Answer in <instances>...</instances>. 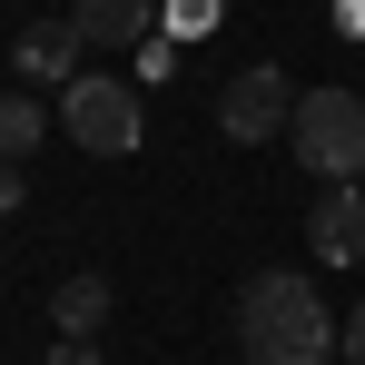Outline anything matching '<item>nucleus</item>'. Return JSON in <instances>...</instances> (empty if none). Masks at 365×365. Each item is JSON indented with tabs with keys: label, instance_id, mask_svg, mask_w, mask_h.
I'll return each instance as SVG.
<instances>
[{
	"label": "nucleus",
	"instance_id": "nucleus-1",
	"mask_svg": "<svg viewBox=\"0 0 365 365\" xmlns=\"http://www.w3.org/2000/svg\"><path fill=\"white\" fill-rule=\"evenodd\" d=\"M237 356L247 365H336V356H346V326L326 316L316 277L267 267V277L237 287Z\"/></svg>",
	"mask_w": 365,
	"mask_h": 365
},
{
	"label": "nucleus",
	"instance_id": "nucleus-2",
	"mask_svg": "<svg viewBox=\"0 0 365 365\" xmlns=\"http://www.w3.org/2000/svg\"><path fill=\"white\" fill-rule=\"evenodd\" d=\"M287 148H297L326 187H336V178H365V89H336V79H326V89H306Z\"/></svg>",
	"mask_w": 365,
	"mask_h": 365
},
{
	"label": "nucleus",
	"instance_id": "nucleus-3",
	"mask_svg": "<svg viewBox=\"0 0 365 365\" xmlns=\"http://www.w3.org/2000/svg\"><path fill=\"white\" fill-rule=\"evenodd\" d=\"M60 128L79 138V158H138L148 138V109H138V79H69L60 89Z\"/></svg>",
	"mask_w": 365,
	"mask_h": 365
},
{
	"label": "nucleus",
	"instance_id": "nucleus-4",
	"mask_svg": "<svg viewBox=\"0 0 365 365\" xmlns=\"http://www.w3.org/2000/svg\"><path fill=\"white\" fill-rule=\"evenodd\" d=\"M297 99H306V89L287 79V69H237V79L217 89V128H227L237 148H267V138L297 128Z\"/></svg>",
	"mask_w": 365,
	"mask_h": 365
},
{
	"label": "nucleus",
	"instance_id": "nucleus-5",
	"mask_svg": "<svg viewBox=\"0 0 365 365\" xmlns=\"http://www.w3.org/2000/svg\"><path fill=\"white\" fill-rule=\"evenodd\" d=\"M306 237H316V257H326V267H356V257H365V178H336V187H326Z\"/></svg>",
	"mask_w": 365,
	"mask_h": 365
},
{
	"label": "nucleus",
	"instance_id": "nucleus-6",
	"mask_svg": "<svg viewBox=\"0 0 365 365\" xmlns=\"http://www.w3.org/2000/svg\"><path fill=\"white\" fill-rule=\"evenodd\" d=\"M60 20L89 40V50H138V40L158 30V0H69Z\"/></svg>",
	"mask_w": 365,
	"mask_h": 365
},
{
	"label": "nucleus",
	"instance_id": "nucleus-7",
	"mask_svg": "<svg viewBox=\"0 0 365 365\" xmlns=\"http://www.w3.org/2000/svg\"><path fill=\"white\" fill-rule=\"evenodd\" d=\"M79 50H89V40H79V30H69V20H30V30H20V50H10V69H20V79H79Z\"/></svg>",
	"mask_w": 365,
	"mask_h": 365
},
{
	"label": "nucleus",
	"instance_id": "nucleus-8",
	"mask_svg": "<svg viewBox=\"0 0 365 365\" xmlns=\"http://www.w3.org/2000/svg\"><path fill=\"white\" fill-rule=\"evenodd\" d=\"M50 326H60V336H99V326H109V277H89V267H79V277H60Z\"/></svg>",
	"mask_w": 365,
	"mask_h": 365
},
{
	"label": "nucleus",
	"instance_id": "nucleus-9",
	"mask_svg": "<svg viewBox=\"0 0 365 365\" xmlns=\"http://www.w3.org/2000/svg\"><path fill=\"white\" fill-rule=\"evenodd\" d=\"M40 138H50V109L30 89H0V158H30Z\"/></svg>",
	"mask_w": 365,
	"mask_h": 365
},
{
	"label": "nucleus",
	"instance_id": "nucleus-10",
	"mask_svg": "<svg viewBox=\"0 0 365 365\" xmlns=\"http://www.w3.org/2000/svg\"><path fill=\"white\" fill-rule=\"evenodd\" d=\"M128 79H158V89H168V79H178V40H168V30H148V40H138V50H128Z\"/></svg>",
	"mask_w": 365,
	"mask_h": 365
},
{
	"label": "nucleus",
	"instance_id": "nucleus-11",
	"mask_svg": "<svg viewBox=\"0 0 365 365\" xmlns=\"http://www.w3.org/2000/svg\"><path fill=\"white\" fill-rule=\"evenodd\" d=\"M168 30L197 40V30H217V0H168Z\"/></svg>",
	"mask_w": 365,
	"mask_h": 365
},
{
	"label": "nucleus",
	"instance_id": "nucleus-12",
	"mask_svg": "<svg viewBox=\"0 0 365 365\" xmlns=\"http://www.w3.org/2000/svg\"><path fill=\"white\" fill-rule=\"evenodd\" d=\"M40 365H109V356H99V336H60V346H50Z\"/></svg>",
	"mask_w": 365,
	"mask_h": 365
},
{
	"label": "nucleus",
	"instance_id": "nucleus-13",
	"mask_svg": "<svg viewBox=\"0 0 365 365\" xmlns=\"http://www.w3.org/2000/svg\"><path fill=\"white\" fill-rule=\"evenodd\" d=\"M20 197H30V178H20V158H0V217H10Z\"/></svg>",
	"mask_w": 365,
	"mask_h": 365
},
{
	"label": "nucleus",
	"instance_id": "nucleus-14",
	"mask_svg": "<svg viewBox=\"0 0 365 365\" xmlns=\"http://www.w3.org/2000/svg\"><path fill=\"white\" fill-rule=\"evenodd\" d=\"M346 365H365V306L346 316Z\"/></svg>",
	"mask_w": 365,
	"mask_h": 365
}]
</instances>
